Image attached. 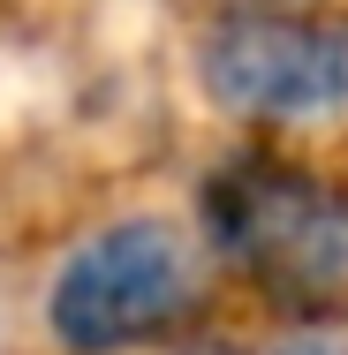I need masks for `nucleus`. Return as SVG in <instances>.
Instances as JSON below:
<instances>
[{
	"mask_svg": "<svg viewBox=\"0 0 348 355\" xmlns=\"http://www.w3.org/2000/svg\"><path fill=\"white\" fill-rule=\"evenodd\" d=\"M197 83L219 114L303 129L348 114V15H310L280 0L219 8L197 31Z\"/></svg>",
	"mask_w": 348,
	"mask_h": 355,
	"instance_id": "3",
	"label": "nucleus"
},
{
	"mask_svg": "<svg viewBox=\"0 0 348 355\" xmlns=\"http://www.w3.org/2000/svg\"><path fill=\"white\" fill-rule=\"evenodd\" d=\"M197 318V257L167 219H114L76 242L46 287V325L69 355H137Z\"/></svg>",
	"mask_w": 348,
	"mask_h": 355,
	"instance_id": "2",
	"label": "nucleus"
},
{
	"mask_svg": "<svg viewBox=\"0 0 348 355\" xmlns=\"http://www.w3.org/2000/svg\"><path fill=\"white\" fill-rule=\"evenodd\" d=\"M280 355H326V348H310V340H295V348H280Z\"/></svg>",
	"mask_w": 348,
	"mask_h": 355,
	"instance_id": "4",
	"label": "nucleus"
},
{
	"mask_svg": "<svg viewBox=\"0 0 348 355\" xmlns=\"http://www.w3.org/2000/svg\"><path fill=\"white\" fill-rule=\"evenodd\" d=\"M235 8H242V0H235Z\"/></svg>",
	"mask_w": 348,
	"mask_h": 355,
	"instance_id": "5",
	"label": "nucleus"
},
{
	"mask_svg": "<svg viewBox=\"0 0 348 355\" xmlns=\"http://www.w3.org/2000/svg\"><path fill=\"white\" fill-rule=\"evenodd\" d=\"M205 250L288 318H348V189L280 151H235L197 189Z\"/></svg>",
	"mask_w": 348,
	"mask_h": 355,
	"instance_id": "1",
	"label": "nucleus"
}]
</instances>
